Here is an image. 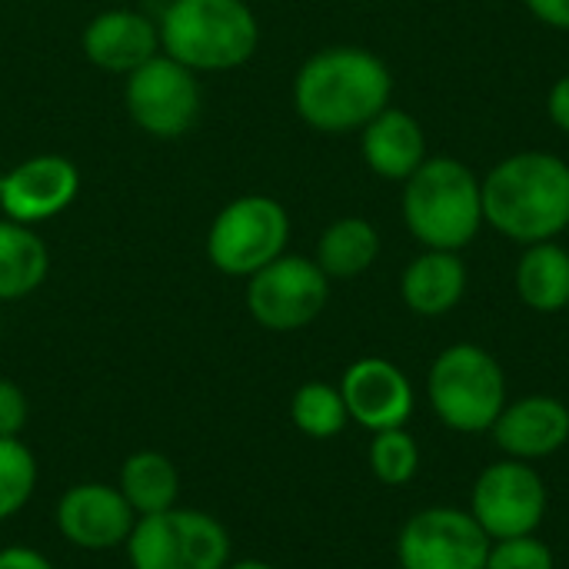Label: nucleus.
Returning <instances> with one entry per match:
<instances>
[{"instance_id":"nucleus-8","label":"nucleus","mask_w":569,"mask_h":569,"mask_svg":"<svg viewBox=\"0 0 569 569\" xmlns=\"http://www.w3.org/2000/svg\"><path fill=\"white\" fill-rule=\"evenodd\" d=\"M330 300V277L310 257L283 253L247 280L250 317L273 333L310 327Z\"/></svg>"},{"instance_id":"nucleus-22","label":"nucleus","mask_w":569,"mask_h":569,"mask_svg":"<svg viewBox=\"0 0 569 569\" xmlns=\"http://www.w3.org/2000/svg\"><path fill=\"white\" fill-rule=\"evenodd\" d=\"M380 257V233L363 217L333 220L317 240V267L330 280H353L367 273Z\"/></svg>"},{"instance_id":"nucleus-13","label":"nucleus","mask_w":569,"mask_h":569,"mask_svg":"<svg viewBox=\"0 0 569 569\" xmlns=\"http://www.w3.org/2000/svg\"><path fill=\"white\" fill-rule=\"evenodd\" d=\"M80 193V170L60 153H37L20 160L0 180L3 217L37 227L63 213Z\"/></svg>"},{"instance_id":"nucleus-15","label":"nucleus","mask_w":569,"mask_h":569,"mask_svg":"<svg viewBox=\"0 0 569 569\" xmlns=\"http://www.w3.org/2000/svg\"><path fill=\"white\" fill-rule=\"evenodd\" d=\"M490 433L510 460H547L569 443V407L557 397L530 393L507 403Z\"/></svg>"},{"instance_id":"nucleus-26","label":"nucleus","mask_w":569,"mask_h":569,"mask_svg":"<svg viewBox=\"0 0 569 569\" xmlns=\"http://www.w3.org/2000/svg\"><path fill=\"white\" fill-rule=\"evenodd\" d=\"M553 550L537 537H510V540H493L487 569H553Z\"/></svg>"},{"instance_id":"nucleus-14","label":"nucleus","mask_w":569,"mask_h":569,"mask_svg":"<svg viewBox=\"0 0 569 569\" xmlns=\"http://www.w3.org/2000/svg\"><path fill=\"white\" fill-rule=\"evenodd\" d=\"M337 387L343 393L350 420L370 433L407 427V420L413 417V407H417L410 377L383 357L353 360L343 370Z\"/></svg>"},{"instance_id":"nucleus-5","label":"nucleus","mask_w":569,"mask_h":569,"mask_svg":"<svg viewBox=\"0 0 569 569\" xmlns=\"http://www.w3.org/2000/svg\"><path fill=\"white\" fill-rule=\"evenodd\" d=\"M427 400L453 433H487L507 407V373L480 343H453L427 370Z\"/></svg>"},{"instance_id":"nucleus-3","label":"nucleus","mask_w":569,"mask_h":569,"mask_svg":"<svg viewBox=\"0 0 569 569\" xmlns=\"http://www.w3.org/2000/svg\"><path fill=\"white\" fill-rule=\"evenodd\" d=\"M400 210L423 250L460 253L483 227V183L457 157H427L403 180Z\"/></svg>"},{"instance_id":"nucleus-24","label":"nucleus","mask_w":569,"mask_h":569,"mask_svg":"<svg viewBox=\"0 0 569 569\" xmlns=\"http://www.w3.org/2000/svg\"><path fill=\"white\" fill-rule=\"evenodd\" d=\"M37 457L20 437H0V523L17 517L37 490Z\"/></svg>"},{"instance_id":"nucleus-4","label":"nucleus","mask_w":569,"mask_h":569,"mask_svg":"<svg viewBox=\"0 0 569 569\" xmlns=\"http://www.w3.org/2000/svg\"><path fill=\"white\" fill-rule=\"evenodd\" d=\"M157 27L160 50L193 73L237 70L260 43V23L247 0H170Z\"/></svg>"},{"instance_id":"nucleus-28","label":"nucleus","mask_w":569,"mask_h":569,"mask_svg":"<svg viewBox=\"0 0 569 569\" xmlns=\"http://www.w3.org/2000/svg\"><path fill=\"white\" fill-rule=\"evenodd\" d=\"M0 569H57L40 550L23 547V543H10L0 547Z\"/></svg>"},{"instance_id":"nucleus-18","label":"nucleus","mask_w":569,"mask_h":569,"mask_svg":"<svg viewBox=\"0 0 569 569\" xmlns=\"http://www.w3.org/2000/svg\"><path fill=\"white\" fill-rule=\"evenodd\" d=\"M467 293V263L453 250H423L400 277V297L417 317H443Z\"/></svg>"},{"instance_id":"nucleus-1","label":"nucleus","mask_w":569,"mask_h":569,"mask_svg":"<svg viewBox=\"0 0 569 569\" xmlns=\"http://www.w3.org/2000/svg\"><path fill=\"white\" fill-rule=\"evenodd\" d=\"M480 183L483 223L520 247L557 240L569 227V163L557 153H510Z\"/></svg>"},{"instance_id":"nucleus-25","label":"nucleus","mask_w":569,"mask_h":569,"mask_svg":"<svg viewBox=\"0 0 569 569\" xmlns=\"http://www.w3.org/2000/svg\"><path fill=\"white\" fill-rule=\"evenodd\" d=\"M370 470L383 487H403L417 477L420 470V447L417 440L397 427V430H380L370 440Z\"/></svg>"},{"instance_id":"nucleus-10","label":"nucleus","mask_w":569,"mask_h":569,"mask_svg":"<svg viewBox=\"0 0 569 569\" xmlns=\"http://www.w3.org/2000/svg\"><path fill=\"white\" fill-rule=\"evenodd\" d=\"M123 103L130 120L143 133L157 140H173L197 123L200 83L190 67H183L167 53H157L143 67L127 73Z\"/></svg>"},{"instance_id":"nucleus-32","label":"nucleus","mask_w":569,"mask_h":569,"mask_svg":"<svg viewBox=\"0 0 569 569\" xmlns=\"http://www.w3.org/2000/svg\"><path fill=\"white\" fill-rule=\"evenodd\" d=\"M113 3H127V0H113Z\"/></svg>"},{"instance_id":"nucleus-31","label":"nucleus","mask_w":569,"mask_h":569,"mask_svg":"<svg viewBox=\"0 0 569 569\" xmlns=\"http://www.w3.org/2000/svg\"><path fill=\"white\" fill-rule=\"evenodd\" d=\"M227 569H277V567H270L267 560H237V563H230Z\"/></svg>"},{"instance_id":"nucleus-12","label":"nucleus","mask_w":569,"mask_h":569,"mask_svg":"<svg viewBox=\"0 0 569 569\" xmlns=\"http://www.w3.org/2000/svg\"><path fill=\"white\" fill-rule=\"evenodd\" d=\"M53 523L60 537L87 553H103L117 550L127 543L137 513L123 500V493L110 483H73L60 493Z\"/></svg>"},{"instance_id":"nucleus-6","label":"nucleus","mask_w":569,"mask_h":569,"mask_svg":"<svg viewBox=\"0 0 569 569\" xmlns=\"http://www.w3.org/2000/svg\"><path fill=\"white\" fill-rule=\"evenodd\" d=\"M130 569H227L230 533L203 510L170 507L163 513L137 517L127 543Z\"/></svg>"},{"instance_id":"nucleus-27","label":"nucleus","mask_w":569,"mask_h":569,"mask_svg":"<svg viewBox=\"0 0 569 569\" xmlns=\"http://www.w3.org/2000/svg\"><path fill=\"white\" fill-rule=\"evenodd\" d=\"M27 420H30V403H27V393L0 377V437H20L27 430Z\"/></svg>"},{"instance_id":"nucleus-21","label":"nucleus","mask_w":569,"mask_h":569,"mask_svg":"<svg viewBox=\"0 0 569 569\" xmlns=\"http://www.w3.org/2000/svg\"><path fill=\"white\" fill-rule=\"evenodd\" d=\"M117 490L123 493V500L130 503V510L137 517L163 513V510L177 507V497H180V470L160 450H137V453H130L123 460Z\"/></svg>"},{"instance_id":"nucleus-11","label":"nucleus","mask_w":569,"mask_h":569,"mask_svg":"<svg viewBox=\"0 0 569 569\" xmlns=\"http://www.w3.org/2000/svg\"><path fill=\"white\" fill-rule=\"evenodd\" d=\"M490 537L460 507H427L397 537L400 569H487Z\"/></svg>"},{"instance_id":"nucleus-2","label":"nucleus","mask_w":569,"mask_h":569,"mask_svg":"<svg viewBox=\"0 0 569 569\" xmlns=\"http://www.w3.org/2000/svg\"><path fill=\"white\" fill-rule=\"evenodd\" d=\"M393 77L387 63L363 47L317 50L293 80V107L317 133L363 130L383 107H390Z\"/></svg>"},{"instance_id":"nucleus-17","label":"nucleus","mask_w":569,"mask_h":569,"mask_svg":"<svg viewBox=\"0 0 569 569\" xmlns=\"http://www.w3.org/2000/svg\"><path fill=\"white\" fill-rule=\"evenodd\" d=\"M360 153L377 177L403 183L427 160V133L413 113L383 107L360 130Z\"/></svg>"},{"instance_id":"nucleus-7","label":"nucleus","mask_w":569,"mask_h":569,"mask_svg":"<svg viewBox=\"0 0 569 569\" xmlns=\"http://www.w3.org/2000/svg\"><path fill=\"white\" fill-rule=\"evenodd\" d=\"M290 213L267 193H247L230 200L207 233V260L227 273L250 280L257 270L287 253Z\"/></svg>"},{"instance_id":"nucleus-23","label":"nucleus","mask_w":569,"mask_h":569,"mask_svg":"<svg viewBox=\"0 0 569 569\" xmlns=\"http://www.w3.org/2000/svg\"><path fill=\"white\" fill-rule=\"evenodd\" d=\"M290 420L310 440H333L350 423V413L340 387L327 380H307L303 387H297L290 400Z\"/></svg>"},{"instance_id":"nucleus-20","label":"nucleus","mask_w":569,"mask_h":569,"mask_svg":"<svg viewBox=\"0 0 569 569\" xmlns=\"http://www.w3.org/2000/svg\"><path fill=\"white\" fill-rule=\"evenodd\" d=\"M517 293L537 313H560L569 307V250L557 240L523 247L517 260Z\"/></svg>"},{"instance_id":"nucleus-19","label":"nucleus","mask_w":569,"mask_h":569,"mask_svg":"<svg viewBox=\"0 0 569 569\" xmlns=\"http://www.w3.org/2000/svg\"><path fill=\"white\" fill-rule=\"evenodd\" d=\"M50 273V250L33 227L10 217L0 220V303L23 300L43 287Z\"/></svg>"},{"instance_id":"nucleus-9","label":"nucleus","mask_w":569,"mask_h":569,"mask_svg":"<svg viewBox=\"0 0 569 569\" xmlns=\"http://www.w3.org/2000/svg\"><path fill=\"white\" fill-rule=\"evenodd\" d=\"M550 510L547 480L523 460H497L483 467L470 493V513L490 540L530 537Z\"/></svg>"},{"instance_id":"nucleus-30","label":"nucleus","mask_w":569,"mask_h":569,"mask_svg":"<svg viewBox=\"0 0 569 569\" xmlns=\"http://www.w3.org/2000/svg\"><path fill=\"white\" fill-rule=\"evenodd\" d=\"M547 113H550V120H553L557 130L569 133V73H563L550 87V93H547Z\"/></svg>"},{"instance_id":"nucleus-16","label":"nucleus","mask_w":569,"mask_h":569,"mask_svg":"<svg viewBox=\"0 0 569 569\" xmlns=\"http://www.w3.org/2000/svg\"><path fill=\"white\" fill-rule=\"evenodd\" d=\"M83 53L93 67L127 77L160 53V27L130 7H110L83 27Z\"/></svg>"},{"instance_id":"nucleus-29","label":"nucleus","mask_w":569,"mask_h":569,"mask_svg":"<svg viewBox=\"0 0 569 569\" xmlns=\"http://www.w3.org/2000/svg\"><path fill=\"white\" fill-rule=\"evenodd\" d=\"M523 3L540 23L553 30H569V0H523Z\"/></svg>"},{"instance_id":"nucleus-33","label":"nucleus","mask_w":569,"mask_h":569,"mask_svg":"<svg viewBox=\"0 0 569 569\" xmlns=\"http://www.w3.org/2000/svg\"><path fill=\"white\" fill-rule=\"evenodd\" d=\"M0 180H3V177H0Z\"/></svg>"}]
</instances>
